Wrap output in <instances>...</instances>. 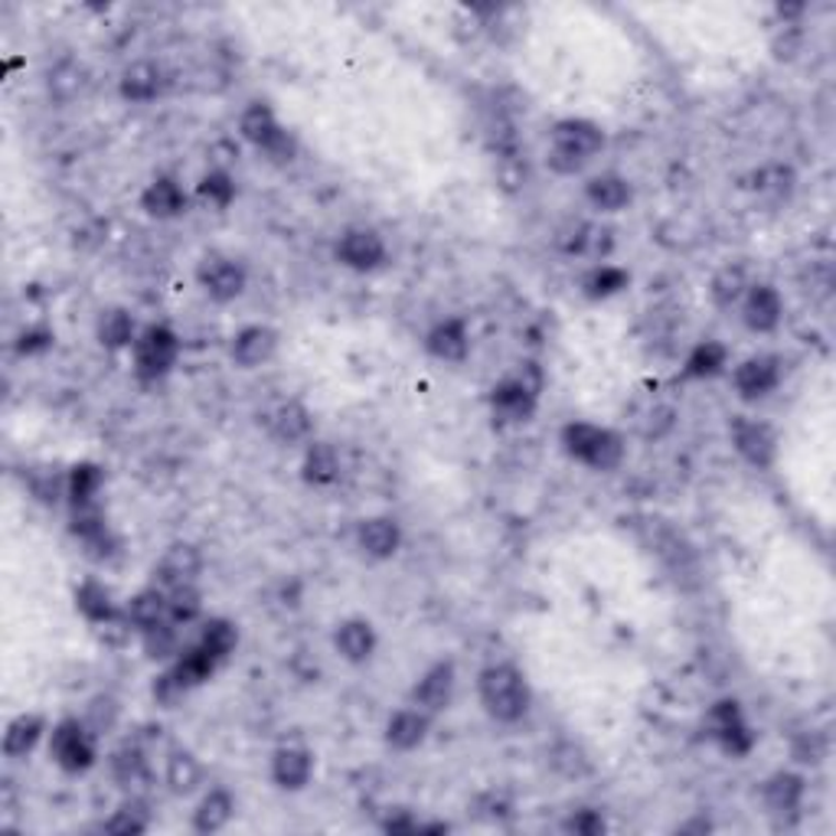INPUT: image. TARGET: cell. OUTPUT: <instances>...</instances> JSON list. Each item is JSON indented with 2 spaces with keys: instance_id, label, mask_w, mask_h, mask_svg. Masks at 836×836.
<instances>
[{
  "instance_id": "3957f363",
  "label": "cell",
  "mask_w": 836,
  "mask_h": 836,
  "mask_svg": "<svg viewBox=\"0 0 836 836\" xmlns=\"http://www.w3.org/2000/svg\"><path fill=\"white\" fill-rule=\"evenodd\" d=\"M565 451L592 471H615L625 461V438L592 421H572L562 428Z\"/></svg>"
},
{
  "instance_id": "ba28073f",
  "label": "cell",
  "mask_w": 836,
  "mask_h": 836,
  "mask_svg": "<svg viewBox=\"0 0 836 836\" xmlns=\"http://www.w3.org/2000/svg\"><path fill=\"white\" fill-rule=\"evenodd\" d=\"M337 262L353 272H376L386 262V242L376 229L353 226L337 242Z\"/></svg>"
},
{
  "instance_id": "ac0fdd59",
  "label": "cell",
  "mask_w": 836,
  "mask_h": 836,
  "mask_svg": "<svg viewBox=\"0 0 836 836\" xmlns=\"http://www.w3.org/2000/svg\"><path fill=\"white\" fill-rule=\"evenodd\" d=\"M356 546L370 559H393L403 546V526L393 517H370L356 526Z\"/></svg>"
},
{
  "instance_id": "836d02e7",
  "label": "cell",
  "mask_w": 836,
  "mask_h": 836,
  "mask_svg": "<svg viewBox=\"0 0 836 836\" xmlns=\"http://www.w3.org/2000/svg\"><path fill=\"white\" fill-rule=\"evenodd\" d=\"M73 536L82 539L92 552L105 556L108 546H111V532H108V520H105V510L99 504H89V507H73Z\"/></svg>"
},
{
  "instance_id": "f907efd6",
  "label": "cell",
  "mask_w": 836,
  "mask_h": 836,
  "mask_svg": "<svg viewBox=\"0 0 836 836\" xmlns=\"http://www.w3.org/2000/svg\"><path fill=\"white\" fill-rule=\"evenodd\" d=\"M605 817H602V811H592V807H582V811H575L565 824H562V831L565 834H575V836H598L605 834Z\"/></svg>"
},
{
  "instance_id": "60d3db41",
  "label": "cell",
  "mask_w": 836,
  "mask_h": 836,
  "mask_svg": "<svg viewBox=\"0 0 836 836\" xmlns=\"http://www.w3.org/2000/svg\"><path fill=\"white\" fill-rule=\"evenodd\" d=\"M167 615L174 625H194L204 615V595L194 582L177 585L167 592Z\"/></svg>"
},
{
  "instance_id": "cb8c5ba5",
  "label": "cell",
  "mask_w": 836,
  "mask_h": 836,
  "mask_svg": "<svg viewBox=\"0 0 836 836\" xmlns=\"http://www.w3.org/2000/svg\"><path fill=\"white\" fill-rule=\"evenodd\" d=\"M118 89H121V99H124V102H154V99L161 96V89H164V76H161V69H157L154 63L141 59V63H131V66L121 73Z\"/></svg>"
},
{
  "instance_id": "f546056e",
  "label": "cell",
  "mask_w": 836,
  "mask_h": 836,
  "mask_svg": "<svg viewBox=\"0 0 836 836\" xmlns=\"http://www.w3.org/2000/svg\"><path fill=\"white\" fill-rule=\"evenodd\" d=\"M765 804L771 814H798L801 801H804V778L791 774V771H778L765 781Z\"/></svg>"
},
{
  "instance_id": "bcb514c9",
  "label": "cell",
  "mask_w": 836,
  "mask_h": 836,
  "mask_svg": "<svg viewBox=\"0 0 836 836\" xmlns=\"http://www.w3.org/2000/svg\"><path fill=\"white\" fill-rule=\"evenodd\" d=\"M118 716H121V706L111 700V696H96L89 706H86V716H82V723L92 729L96 738H102L108 732L118 726Z\"/></svg>"
},
{
  "instance_id": "277c9868",
  "label": "cell",
  "mask_w": 836,
  "mask_h": 836,
  "mask_svg": "<svg viewBox=\"0 0 836 836\" xmlns=\"http://www.w3.org/2000/svg\"><path fill=\"white\" fill-rule=\"evenodd\" d=\"M239 134H242L255 151H262L268 161H275V164H288V161L298 154L295 134L278 121V114H275L272 105H249V108L239 114Z\"/></svg>"
},
{
  "instance_id": "f5cc1de1",
  "label": "cell",
  "mask_w": 836,
  "mask_h": 836,
  "mask_svg": "<svg viewBox=\"0 0 836 836\" xmlns=\"http://www.w3.org/2000/svg\"><path fill=\"white\" fill-rule=\"evenodd\" d=\"M383 831H386V834H418V821L416 817H409L406 811H399L396 817H386V821H383Z\"/></svg>"
},
{
  "instance_id": "ffe728a7",
  "label": "cell",
  "mask_w": 836,
  "mask_h": 836,
  "mask_svg": "<svg viewBox=\"0 0 836 836\" xmlns=\"http://www.w3.org/2000/svg\"><path fill=\"white\" fill-rule=\"evenodd\" d=\"M204 761L190 751V748H174L167 755V765H164V784L170 794L177 798H190L204 788Z\"/></svg>"
},
{
  "instance_id": "681fc988",
  "label": "cell",
  "mask_w": 836,
  "mask_h": 836,
  "mask_svg": "<svg viewBox=\"0 0 836 836\" xmlns=\"http://www.w3.org/2000/svg\"><path fill=\"white\" fill-rule=\"evenodd\" d=\"M184 696H187V686L174 676V670H167L154 680V700L161 710H177Z\"/></svg>"
},
{
  "instance_id": "74e56055",
  "label": "cell",
  "mask_w": 836,
  "mask_h": 836,
  "mask_svg": "<svg viewBox=\"0 0 836 836\" xmlns=\"http://www.w3.org/2000/svg\"><path fill=\"white\" fill-rule=\"evenodd\" d=\"M102 484H105L102 468H99V464H92V461H82V464H76V468L69 471V477H66V494H69L73 507H89V504H96V497H99Z\"/></svg>"
},
{
  "instance_id": "7c38bea8",
  "label": "cell",
  "mask_w": 836,
  "mask_h": 836,
  "mask_svg": "<svg viewBox=\"0 0 836 836\" xmlns=\"http://www.w3.org/2000/svg\"><path fill=\"white\" fill-rule=\"evenodd\" d=\"M278 353V330L268 323H249L232 337V363L239 370H258Z\"/></svg>"
},
{
  "instance_id": "816d5d0a",
  "label": "cell",
  "mask_w": 836,
  "mask_h": 836,
  "mask_svg": "<svg viewBox=\"0 0 836 836\" xmlns=\"http://www.w3.org/2000/svg\"><path fill=\"white\" fill-rule=\"evenodd\" d=\"M50 346H53V330H46V327L23 330L16 337V353L20 356H36V353H46Z\"/></svg>"
},
{
  "instance_id": "8992f818",
  "label": "cell",
  "mask_w": 836,
  "mask_h": 836,
  "mask_svg": "<svg viewBox=\"0 0 836 836\" xmlns=\"http://www.w3.org/2000/svg\"><path fill=\"white\" fill-rule=\"evenodd\" d=\"M177 356H180V337L164 323L144 327L134 340V370L141 380L167 376L174 370Z\"/></svg>"
},
{
  "instance_id": "b9f144b4",
  "label": "cell",
  "mask_w": 836,
  "mask_h": 836,
  "mask_svg": "<svg viewBox=\"0 0 836 836\" xmlns=\"http://www.w3.org/2000/svg\"><path fill=\"white\" fill-rule=\"evenodd\" d=\"M177 627L170 618L167 622H161L157 627H151V630H144L141 634V644H144V653L151 657V660H170V657H180V634H177Z\"/></svg>"
},
{
  "instance_id": "4316f807",
  "label": "cell",
  "mask_w": 836,
  "mask_h": 836,
  "mask_svg": "<svg viewBox=\"0 0 836 836\" xmlns=\"http://www.w3.org/2000/svg\"><path fill=\"white\" fill-rule=\"evenodd\" d=\"M141 207L154 219H174V216L187 212V194H184V187L174 177H157L141 194Z\"/></svg>"
},
{
  "instance_id": "8fae6325",
  "label": "cell",
  "mask_w": 836,
  "mask_h": 836,
  "mask_svg": "<svg viewBox=\"0 0 836 836\" xmlns=\"http://www.w3.org/2000/svg\"><path fill=\"white\" fill-rule=\"evenodd\" d=\"M200 572H204V556H200V549L190 546V542H174V546L161 556V562L154 565V585L164 588V592H170V588H177V585L197 582Z\"/></svg>"
},
{
  "instance_id": "1f68e13d",
  "label": "cell",
  "mask_w": 836,
  "mask_h": 836,
  "mask_svg": "<svg viewBox=\"0 0 836 836\" xmlns=\"http://www.w3.org/2000/svg\"><path fill=\"white\" fill-rule=\"evenodd\" d=\"M301 477L311 487H330L340 481V454L333 444L327 441H311L305 451V464H301Z\"/></svg>"
},
{
  "instance_id": "d590c367",
  "label": "cell",
  "mask_w": 836,
  "mask_h": 836,
  "mask_svg": "<svg viewBox=\"0 0 836 836\" xmlns=\"http://www.w3.org/2000/svg\"><path fill=\"white\" fill-rule=\"evenodd\" d=\"M748 288H751L748 272H745V265H738V262L723 265V268L713 275V282H710V295H713V301H716L719 308H735V305H741V298H745Z\"/></svg>"
},
{
  "instance_id": "603a6c76",
  "label": "cell",
  "mask_w": 836,
  "mask_h": 836,
  "mask_svg": "<svg viewBox=\"0 0 836 836\" xmlns=\"http://www.w3.org/2000/svg\"><path fill=\"white\" fill-rule=\"evenodd\" d=\"M46 735V719L36 713H20L16 719H10V726L3 732V758L20 761L30 758L36 751V745Z\"/></svg>"
},
{
  "instance_id": "c3c4849f",
  "label": "cell",
  "mask_w": 836,
  "mask_h": 836,
  "mask_svg": "<svg viewBox=\"0 0 836 836\" xmlns=\"http://www.w3.org/2000/svg\"><path fill=\"white\" fill-rule=\"evenodd\" d=\"M588 242H592V226L582 222V219H572V222L562 226L559 235H556V245H559L565 255H582V252L588 249Z\"/></svg>"
},
{
  "instance_id": "44dd1931",
  "label": "cell",
  "mask_w": 836,
  "mask_h": 836,
  "mask_svg": "<svg viewBox=\"0 0 836 836\" xmlns=\"http://www.w3.org/2000/svg\"><path fill=\"white\" fill-rule=\"evenodd\" d=\"M376 644H380L376 627L370 625L366 618H346L333 630V647L350 663H366L376 653Z\"/></svg>"
},
{
  "instance_id": "6da1fadb",
  "label": "cell",
  "mask_w": 836,
  "mask_h": 836,
  "mask_svg": "<svg viewBox=\"0 0 836 836\" xmlns=\"http://www.w3.org/2000/svg\"><path fill=\"white\" fill-rule=\"evenodd\" d=\"M602 151H605V131H602V124H595L588 118H565V121H559L552 128L546 164H549V170H556L562 177H575Z\"/></svg>"
},
{
  "instance_id": "30bf717a",
  "label": "cell",
  "mask_w": 836,
  "mask_h": 836,
  "mask_svg": "<svg viewBox=\"0 0 836 836\" xmlns=\"http://www.w3.org/2000/svg\"><path fill=\"white\" fill-rule=\"evenodd\" d=\"M454 686H458V670L454 660H438L435 667H428L421 673V680L413 690V706L425 710V713H444L454 700Z\"/></svg>"
},
{
  "instance_id": "52a82bcc",
  "label": "cell",
  "mask_w": 836,
  "mask_h": 836,
  "mask_svg": "<svg viewBox=\"0 0 836 836\" xmlns=\"http://www.w3.org/2000/svg\"><path fill=\"white\" fill-rule=\"evenodd\" d=\"M197 282H200V288L207 292L209 301L229 305V301H235V298L245 292L249 275H245V268H242L235 258H229V255H222V252H209V255L200 258V265H197Z\"/></svg>"
},
{
  "instance_id": "5b68a950",
  "label": "cell",
  "mask_w": 836,
  "mask_h": 836,
  "mask_svg": "<svg viewBox=\"0 0 836 836\" xmlns=\"http://www.w3.org/2000/svg\"><path fill=\"white\" fill-rule=\"evenodd\" d=\"M96 735L82 723V719H59L53 732H50V755L53 761L69 771V774H82L96 765L99 748H96Z\"/></svg>"
},
{
  "instance_id": "4dcf8cb0",
  "label": "cell",
  "mask_w": 836,
  "mask_h": 836,
  "mask_svg": "<svg viewBox=\"0 0 836 836\" xmlns=\"http://www.w3.org/2000/svg\"><path fill=\"white\" fill-rule=\"evenodd\" d=\"M235 814V798L226 788H212L209 794H204V801L194 811V831L197 834H219L229 827Z\"/></svg>"
},
{
  "instance_id": "4fadbf2b",
  "label": "cell",
  "mask_w": 836,
  "mask_h": 836,
  "mask_svg": "<svg viewBox=\"0 0 836 836\" xmlns=\"http://www.w3.org/2000/svg\"><path fill=\"white\" fill-rule=\"evenodd\" d=\"M536 403H539V393L529 389L517 373L507 376L504 383H497V386L491 389V409H494V418L510 421V425H520V421H529V418L536 416Z\"/></svg>"
},
{
  "instance_id": "d6a6232c",
  "label": "cell",
  "mask_w": 836,
  "mask_h": 836,
  "mask_svg": "<svg viewBox=\"0 0 836 836\" xmlns=\"http://www.w3.org/2000/svg\"><path fill=\"white\" fill-rule=\"evenodd\" d=\"M76 608L92 625H114L118 622V608L111 602V592L105 588L99 579H86L76 588Z\"/></svg>"
},
{
  "instance_id": "e575fe53",
  "label": "cell",
  "mask_w": 836,
  "mask_h": 836,
  "mask_svg": "<svg viewBox=\"0 0 836 836\" xmlns=\"http://www.w3.org/2000/svg\"><path fill=\"white\" fill-rule=\"evenodd\" d=\"M729 363V350L716 340H706L700 346H693V353L683 363V380H713L726 370Z\"/></svg>"
},
{
  "instance_id": "f6af8a7d",
  "label": "cell",
  "mask_w": 836,
  "mask_h": 836,
  "mask_svg": "<svg viewBox=\"0 0 836 836\" xmlns=\"http://www.w3.org/2000/svg\"><path fill=\"white\" fill-rule=\"evenodd\" d=\"M105 834L111 836H138L147 831V811H144V804H138V801H131V804H121L108 821L102 824Z\"/></svg>"
},
{
  "instance_id": "d4e9b609",
  "label": "cell",
  "mask_w": 836,
  "mask_h": 836,
  "mask_svg": "<svg viewBox=\"0 0 836 836\" xmlns=\"http://www.w3.org/2000/svg\"><path fill=\"white\" fill-rule=\"evenodd\" d=\"M268 431H272V438L282 441V444H301V441L311 438L314 418L301 403L292 399V403H282V406L268 416Z\"/></svg>"
},
{
  "instance_id": "7dc6e473",
  "label": "cell",
  "mask_w": 836,
  "mask_h": 836,
  "mask_svg": "<svg viewBox=\"0 0 836 836\" xmlns=\"http://www.w3.org/2000/svg\"><path fill=\"white\" fill-rule=\"evenodd\" d=\"M200 197L209 200L216 209H226L235 200V184L226 170H209L207 177L200 180Z\"/></svg>"
},
{
  "instance_id": "f35d334b",
  "label": "cell",
  "mask_w": 836,
  "mask_h": 836,
  "mask_svg": "<svg viewBox=\"0 0 836 836\" xmlns=\"http://www.w3.org/2000/svg\"><path fill=\"white\" fill-rule=\"evenodd\" d=\"M138 340V330H134V317L124 311V308H108L99 317V343L105 350H124V346H134Z\"/></svg>"
},
{
  "instance_id": "2e32d148",
  "label": "cell",
  "mask_w": 836,
  "mask_h": 836,
  "mask_svg": "<svg viewBox=\"0 0 836 836\" xmlns=\"http://www.w3.org/2000/svg\"><path fill=\"white\" fill-rule=\"evenodd\" d=\"M784 317V301L771 285H751L741 298V320L755 333H771Z\"/></svg>"
},
{
  "instance_id": "7a4b0ae2",
  "label": "cell",
  "mask_w": 836,
  "mask_h": 836,
  "mask_svg": "<svg viewBox=\"0 0 836 836\" xmlns=\"http://www.w3.org/2000/svg\"><path fill=\"white\" fill-rule=\"evenodd\" d=\"M477 696H481V706L487 710V716L497 723H507V726L520 723L532 703L529 683H526L520 667H514V663H494V667L481 670L477 673Z\"/></svg>"
},
{
  "instance_id": "7bdbcfd3",
  "label": "cell",
  "mask_w": 836,
  "mask_h": 836,
  "mask_svg": "<svg viewBox=\"0 0 836 836\" xmlns=\"http://www.w3.org/2000/svg\"><path fill=\"white\" fill-rule=\"evenodd\" d=\"M200 647H207L209 653L216 657V660H226L232 650H235V644H239V630L232 622H226V618H209L204 630H200V640H197Z\"/></svg>"
},
{
  "instance_id": "9a60e30c",
  "label": "cell",
  "mask_w": 836,
  "mask_h": 836,
  "mask_svg": "<svg viewBox=\"0 0 836 836\" xmlns=\"http://www.w3.org/2000/svg\"><path fill=\"white\" fill-rule=\"evenodd\" d=\"M732 383H735V393H738L741 399H748V403L765 399V396L774 393L778 383H781L778 360H771V356H751V360H745V363L735 366Z\"/></svg>"
},
{
  "instance_id": "484cf974",
  "label": "cell",
  "mask_w": 836,
  "mask_h": 836,
  "mask_svg": "<svg viewBox=\"0 0 836 836\" xmlns=\"http://www.w3.org/2000/svg\"><path fill=\"white\" fill-rule=\"evenodd\" d=\"M167 618H170V615H167V592L157 588V585L138 592V595L124 605V625L141 630V634L151 630V627H157L161 622H167Z\"/></svg>"
},
{
  "instance_id": "83f0119b",
  "label": "cell",
  "mask_w": 836,
  "mask_h": 836,
  "mask_svg": "<svg viewBox=\"0 0 836 836\" xmlns=\"http://www.w3.org/2000/svg\"><path fill=\"white\" fill-rule=\"evenodd\" d=\"M585 200L592 209H602V212H622V209L630 207L634 200V190L627 184L622 174H598L585 184Z\"/></svg>"
},
{
  "instance_id": "5bb4252c",
  "label": "cell",
  "mask_w": 836,
  "mask_h": 836,
  "mask_svg": "<svg viewBox=\"0 0 836 836\" xmlns=\"http://www.w3.org/2000/svg\"><path fill=\"white\" fill-rule=\"evenodd\" d=\"M710 729L729 755H748L751 745H755V735L748 729V723L741 716V706L735 700H723L710 710Z\"/></svg>"
},
{
  "instance_id": "8d00e7d4",
  "label": "cell",
  "mask_w": 836,
  "mask_h": 836,
  "mask_svg": "<svg viewBox=\"0 0 836 836\" xmlns=\"http://www.w3.org/2000/svg\"><path fill=\"white\" fill-rule=\"evenodd\" d=\"M216 663H219V660L209 653L207 647L194 644V647H184V650H180V657H177V663H174V676H177L187 690H194V686L207 683L209 676L216 673Z\"/></svg>"
},
{
  "instance_id": "e0dca14e",
  "label": "cell",
  "mask_w": 836,
  "mask_h": 836,
  "mask_svg": "<svg viewBox=\"0 0 836 836\" xmlns=\"http://www.w3.org/2000/svg\"><path fill=\"white\" fill-rule=\"evenodd\" d=\"M314 778V751L301 745H285L272 755V781L282 791H305Z\"/></svg>"
},
{
  "instance_id": "7402d4cb",
  "label": "cell",
  "mask_w": 836,
  "mask_h": 836,
  "mask_svg": "<svg viewBox=\"0 0 836 836\" xmlns=\"http://www.w3.org/2000/svg\"><path fill=\"white\" fill-rule=\"evenodd\" d=\"M428 732H431V713L409 706V710L393 713V719L386 726V741L396 751H416L418 745H425Z\"/></svg>"
},
{
  "instance_id": "f1b7e54d",
  "label": "cell",
  "mask_w": 836,
  "mask_h": 836,
  "mask_svg": "<svg viewBox=\"0 0 836 836\" xmlns=\"http://www.w3.org/2000/svg\"><path fill=\"white\" fill-rule=\"evenodd\" d=\"M86 86H89V73L76 59L56 63L50 69V76H46V92H50V99L56 105H73L76 99H82Z\"/></svg>"
},
{
  "instance_id": "ab89813d",
  "label": "cell",
  "mask_w": 836,
  "mask_h": 836,
  "mask_svg": "<svg viewBox=\"0 0 836 836\" xmlns=\"http://www.w3.org/2000/svg\"><path fill=\"white\" fill-rule=\"evenodd\" d=\"M108 768H111V778L121 784V788H134L141 781H147V758L138 745H124L118 748L111 758H108Z\"/></svg>"
},
{
  "instance_id": "9c48e42d",
  "label": "cell",
  "mask_w": 836,
  "mask_h": 836,
  "mask_svg": "<svg viewBox=\"0 0 836 836\" xmlns=\"http://www.w3.org/2000/svg\"><path fill=\"white\" fill-rule=\"evenodd\" d=\"M732 441H735V451L748 464H755V468H771L774 464L778 438H774L771 425H765L758 418H735L732 421Z\"/></svg>"
},
{
  "instance_id": "d6986e66",
  "label": "cell",
  "mask_w": 836,
  "mask_h": 836,
  "mask_svg": "<svg viewBox=\"0 0 836 836\" xmlns=\"http://www.w3.org/2000/svg\"><path fill=\"white\" fill-rule=\"evenodd\" d=\"M425 346L435 360H444V363H461L471 350V333H468V323L461 317H448L441 323H435L425 337Z\"/></svg>"
},
{
  "instance_id": "ee69618b",
  "label": "cell",
  "mask_w": 836,
  "mask_h": 836,
  "mask_svg": "<svg viewBox=\"0 0 836 836\" xmlns=\"http://www.w3.org/2000/svg\"><path fill=\"white\" fill-rule=\"evenodd\" d=\"M627 285H630V275H627L625 268H618V265H598L585 278V295L588 298H612V295L625 292Z\"/></svg>"
}]
</instances>
